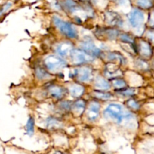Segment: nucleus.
<instances>
[{"mask_svg":"<svg viewBox=\"0 0 154 154\" xmlns=\"http://www.w3.org/2000/svg\"><path fill=\"white\" fill-rule=\"evenodd\" d=\"M94 86L96 90L99 91H108L111 88L112 85L110 82L108 81L106 77L97 75L96 78H94Z\"/></svg>","mask_w":154,"mask_h":154,"instance_id":"obj_15","label":"nucleus"},{"mask_svg":"<svg viewBox=\"0 0 154 154\" xmlns=\"http://www.w3.org/2000/svg\"><path fill=\"white\" fill-rule=\"evenodd\" d=\"M44 64L48 72H59L66 67V62L58 55H48L44 60Z\"/></svg>","mask_w":154,"mask_h":154,"instance_id":"obj_5","label":"nucleus"},{"mask_svg":"<svg viewBox=\"0 0 154 154\" xmlns=\"http://www.w3.org/2000/svg\"><path fill=\"white\" fill-rule=\"evenodd\" d=\"M126 106L127 107L132 110H138L140 109L139 103L133 98H129L126 100Z\"/></svg>","mask_w":154,"mask_h":154,"instance_id":"obj_26","label":"nucleus"},{"mask_svg":"<svg viewBox=\"0 0 154 154\" xmlns=\"http://www.w3.org/2000/svg\"><path fill=\"white\" fill-rule=\"evenodd\" d=\"M118 93L121 95L124 96V97H131V96L135 94V90L134 88H125L122 90L118 91Z\"/></svg>","mask_w":154,"mask_h":154,"instance_id":"obj_28","label":"nucleus"},{"mask_svg":"<svg viewBox=\"0 0 154 154\" xmlns=\"http://www.w3.org/2000/svg\"><path fill=\"white\" fill-rule=\"evenodd\" d=\"M119 39L122 42L125 44H134V38L131 34L128 32H124L119 35Z\"/></svg>","mask_w":154,"mask_h":154,"instance_id":"obj_23","label":"nucleus"},{"mask_svg":"<svg viewBox=\"0 0 154 154\" xmlns=\"http://www.w3.org/2000/svg\"><path fill=\"white\" fill-rule=\"evenodd\" d=\"M87 108V103L83 99H77L75 102L72 103L71 111L75 116H81Z\"/></svg>","mask_w":154,"mask_h":154,"instance_id":"obj_14","label":"nucleus"},{"mask_svg":"<svg viewBox=\"0 0 154 154\" xmlns=\"http://www.w3.org/2000/svg\"><path fill=\"white\" fill-rule=\"evenodd\" d=\"M125 113L126 112H125L122 105L117 103H111L105 109L103 116L106 119H112L118 125H121Z\"/></svg>","mask_w":154,"mask_h":154,"instance_id":"obj_2","label":"nucleus"},{"mask_svg":"<svg viewBox=\"0 0 154 154\" xmlns=\"http://www.w3.org/2000/svg\"><path fill=\"white\" fill-rule=\"evenodd\" d=\"M12 5V2H8L5 4H4V5L0 8V17H2L3 14H5L6 12H8V11L11 8Z\"/></svg>","mask_w":154,"mask_h":154,"instance_id":"obj_29","label":"nucleus"},{"mask_svg":"<svg viewBox=\"0 0 154 154\" xmlns=\"http://www.w3.org/2000/svg\"><path fill=\"white\" fill-rule=\"evenodd\" d=\"M112 86L115 88L116 90L119 91L123 88H127V82L125 79H124L122 77L119 78H116V79H112V82H111Z\"/></svg>","mask_w":154,"mask_h":154,"instance_id":"obj_19","label":"nucleus"},{"mask_svg":"<svg viewBox=\"0 0 154 154\" xmlns=\"http://www.w3.org/2000/svg\"><path fill=\"white\" fill-rule=\"evenodd\" d=\"M68 91H69V94L72 97L79 99L85 94V88L82 83L76 82V83H73L70 85Z\"/></svg>","mask_w":154,"mask_h":154,"instance_id":"obj_16","label":"nucleus"},{"mask_svg":"<svg viewBox=\"0 0 154 154\" xmlns=\"http://www.w3.org/2000/svg\"><path fill=\"white\" fill-rule=\"evenodd\" d=\"M80 49L83 50L94 58L100 57L103 54V51H101V49L96 46L94 42L91 38H84L80 43Z\"/></svg>","mask_w":154,"mask_h":154,"instance_id":"obj_7","label":"nucleus"},{"mask_svg":"<svg viewBox=\"0 0 154 154\" xmlns=\"http://www.w3.org/2000/svg\"><path fill=\"white\" fill-rule=\"evenodd\" d=\"M69 57H70L71 63L77 66L89 64V63H92L94 59L90 54H88V53L80 48L79 49L74 48L71 52Z\"/></svg>","mask_w":154,"mask_h":154,"instance_id":"obj_4","label":"nucleus"},{"mask_svg":"<svg viewBox=\"0 0 154 154\" xmlns=\"http://www.w3.org/2000/svg\"><path fill=\"white\" fill-rule=\"evenodd\" d=\"M136 5L140 9H149L152 8V0H136Z\"/></svg>","mask_w":154,"mask_h":154,"instance_id":"obj_24","label":"nucleus"},{"mask_svg":"<svg viewBox=\"0 0 154 154\" xmlns=\"http://www.w3.org/2000/svg\"><path fill=\"white\" fill-rule=\"evenodd\" d=\"M149 20H150V23L154 26V10L152 11V12H151L150 17H149Z\"/></svg>","mask_w":154,"mask_h":154,"instance_id":"obj_32","label":"nucleus"},{"mask_svg":"<svg viewBox=\"0 0 154 154\" xmlns=\"http://www.w3.org/2000/svg\"><path fill=\"white\" fill-rule=\"evenodd\" d=\"M148 37H149V38L152 41V42H154V31H150V32H149V33H148Z\"/></svg>","mask_w":154,"mask_h":154,"instance_id":"obj_31","label":"nucleus"},{"mask_svg":"<svg viewBox=\"0 0 154 154\" xmlns=\"http://www.w3.org/2000/svg\"><path fill=\"white\" fill-rule=\"evenodd\" d=\"M103 72L106 79H116L122 75V71L120 66L112 62L106 63L103 69Z\"/></svg>","mask_w":154,"mask_h":154,"instance_id":"obj_10","label":"nucleus"},{"mask_svg":"<svg viewBox=\"0 0 154 154\" xmlns=\"http://www.w3.org/2000/svg\"><path fill=\"white\" fill-rule=\"evenodd\" d=\"M54 154H64L63 152H60V151H57V152H55V153Z\"/></svg>","mask_w":154,"mask_h":154,"instance_id":"obj_33","label":"nucleus"},{"mask_svg":"<svg viewBox=\"0 0 154 154\" xmlns=\"http://www.w3.org/2000/svg\"><path fill=\"white\" fill-rule=\"evenodd\" d=\"M100 103L97 100H92L87 106V118L91 122H95L100 112Z\"/></svg>","mask_w":154,"mask_h":154,"instance_id":"obj_9","label":"nucleus"},{"mask_svg":"<svg viewBox=\"0 0 154 154\" xmlns=\"http://www.w3.org/2000/svg\"><path fill=\"white\" fill-rule=\"evenodd\" d=\"M98 32H100V33H97L98 35H100V36L104 37L105 38L108 39V40H116V38H119L120 32L117 29L113 27H109V28H103L101 29H98Z\"/></svg>","mask_w":154,"mask_h":154,"instance_id":"obj_12","label":"nucleus"},{"mask_svg":"<svg viewBox=\"0 0 154 154\" xmlns=\"http://www.w3.org/2000/svg\"><path fill=\"white\" fill-rule=\"evenodd\" d=\"M59 108L63 112H69V111H71L72 103L69 102V100H63L59 103Z\"/></svg>","mask_w":154,"mask_h":154,"instance_id":"obj_27","label":"nucleus"},{"mask_svg":"<svg viewBox=\"0 0 154 154\" xmlns=\"http://www.w3.org/2000/svg\"><path fill=\"white\" fill-rule=\"evenodd\" d=\"M72 75L76 79L77 82L86 83L94 79V72L91 66L83 65L75 67L72 70Z\"/></svg>","mask_w":154,"mask_h":154,"instance_id":"obj_3","label":"nucleus"},{"mask_svg":"<svg viewBox=\"0 0 154 154\" xmlns=\"http://www.w3.org/2000/svg\"><path fill=\"white\" fill-rule=\"evenodd\" d=\"M35 75L39 80H45V79H48L49 78L50 73L47 69L38 66L35 69Z\"/></svg>","mask_w":154,"mask_h":154,"instance_id":"obj_21","label":"nucleus"},{"mask_svg":"<svg viewBox=\"0 0 154 154\" xmlns=\"http://www.w3.org/2000/svg\"><path fill=\"white\" fill-rule=\"evenodd\" d=\"M60 125H61V122L58 119H56L52 116L46 119V126L48 128H56L60 127Z\"/></svg>","mask_w":154,"mask_h":154,"instance_id":"obj_25","label":"nucleus"},{"mask_svg":"<svg viewBox=\"0 0 154 154\" xmlns=\"http://www.w3.org/2000/svg\"><path fill=\"white\" fill-rule=\"evenodd\" d=\"M52 21L59 32L69 39H75L78 38V30L72 22L63 20L57 15L52 17Z\"/></svg>","mask_w":154,"mask_h":154,"instance_id":"obj_1","label":"nucleus"},{"mask_svg":"<svg viewBox=\"0 0 154 154\" xmlns=\"http://www.w3.org/2000/svg\"><path fill=\"white\" fill-rule=\"evenodd\" d=\"M106 57L109 59V61L112 62V63H113V61H118L120 65H125L127 63L126 58L120 52H116V51L108 52Z\"/></svg>","mask_w":154,"mask_h":154,"instance_id":"obj_18","label":"nucleus"},{"mask_svg":"<svg viewBox=\"0 0 154 154\" xmlns=\"http://www.w3.org/2000/svg\"><path fill=\"white\" fill-rule=\"evenodd\" d=\"M48 92L53 98L60 100L63 98L66 93V88L58 85H51L48 88Z\"/></svg>","mask_w":154,"mask_h":154,"instance_id":"obj_13","label":"nucleus"},{"mask_svg":"<svg viewBox=\"0 0 154 154\" xmlns=\"http://www.w3.org/2000/svg\"><path fill=\"white\" fill-rule=\"evenodd\" d=\"M128 20L131 27L138 29L143 25L145 21V14L140 8H132L128 14Z\"/></svg>","mask_w":154,"mask_h":154,"instance_id":"obj_6","label":"nucleus"},{"mask_svg":"<svg viewBox=\"0 0 154 154\" xmlns=\"http://www.w3.org/2000/svg\"><path fill=\"white\" fill-rule=\"evenodd\" d=\"M35 122L34 117L32 116H29L26 123V133L27 135H33L34 132H35Z\"/></svg>","mask_w":154,"mask_h":154,"instance_id":"obj_22","label":"nucleus"},{"mask_svg":"<svg viewBox=\"0 0 154 154\" xmlns=\"http://www.w3.org/2000/svg\"><path fill=\"white\" fill-rule=\"evenodd\" d=\"M104 19L106 23L109 26L122 27L124 24L123 19L119 13L112 10H106L105 11Z\"/></svg>","mask_w":154,"mask_h":154,"instance_id":"obj_8","label":"nucleus"},{"mask_svg":"<svg viewBox=\"0 0 154 154\" xmlns=\"http://www.w3.org/2000/svg\"><path fill=\"white\" fill-rule=\"evenodd\" d=\"M94 97L98 100H109L112 97V94L106 91L95 90L94 91Z\"/></svg>","mask_w":154,"mask_h":154,"instance_id":"obj_20","label":"nucleus"},{"mask_svg":"<svg viewBox=\"0 0 154 154\" xmlns=\"http://www.w3.org/2000/svg\"><path fill=\"white\" fill-rule=\"evenodd\" d=\"M112 1L119 6H126L128 5L130 2V0H112Z\"/></svg>","mask_w":154,"mask_h":154,"instance_id":"obj_30","label":"nucleus"},{"mask_svg":"<svg viewBox=\"0 0 154 154\" xmlns=\"http://www.w3.org/2000/svg\"><path fill=\"white\" fill-rule=\"evenodd\" d=\"M73 49V45L72 42L69 41H63V42H60L56 46L55 51L57 55L63 58V57H69Z\"/></svg>","mask_w":154,"mask_h":154,"instance_id":"obj_11","label":"nucleus"},{"mask_svg":"<svg viewBox=\"0 0 154 154\" xmlns=\"http://www.w3.org/2000/svg\"><path fill=\"white\" fill-rule=\"evenodd\" d=\"M136 48H137V53H140L143 57H149L152 54L150 45L146 41H140L139 43L136 44Z\"/></svg>","mask_w":154,"mask_h":154,"instance_id":"obj_17","label":"nucleus"}]
</instances>
